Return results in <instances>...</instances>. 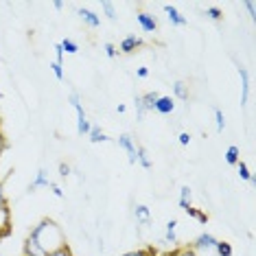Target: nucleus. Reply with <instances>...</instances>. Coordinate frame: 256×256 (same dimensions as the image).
Here are the masks:
<instances>
[{
    "label": "nucleus",
    "mask_w": 256,
    "mask_h": 256,
    "mask_svg": "<svg viewBox=\"0 0 256 256\" xmlns=\"http://www.w3.org/2000/svg\"><path fill=\"white\" fill-rule=\"evenodd\" d=\"M31 238H36V243L44 250V254L57 252V250L66 248V234H64L62 226H57L53 219H42L36 228L31 230Z\"/></svg>",
    "instance_id": "nucleus-1"
},
{
    "label": "nucleus",
    "mask_w": 256,
    "mask_h": 256,
    "mask_svg": "<svg viewBox=\"0 0 256 256\" xmlns=\"http://www.w3.org/2000/svg\"><path fill=\"white\" fill-rule=\"evenodd\" d=\"M70 103H72L74 112H77V134L79 136H86V134L90 132V120L86 118V112H84V108H81V101H79L77 92H70Z\"/></svg>",
    "instance_id": "nucleus-2"
},
{
    "label": "nucleus",
    "mask_w": 256,
    "mask_h": 256,
    "mask_svg": "<svg viewBox=\"0 0 256 256\" xmlns=\"http://www.w3.org/2000/svg\"><path fill=\"white\" fill-rule=\"evenodd\" d=\"M118 147H120V149H125L127 160H130L132 164H136V162H138V147H136V142L132 140L130 134H123V136L118 138Z\"/></svg>",
    "instance_id": "nucleus-3"
},
{
    "label": "nucleus",
    "mask_w": 256,
    "mask_h": 256,
    "mask_svg": "<svg viewBox=\"0 0 256 256\" xmlns=\"http://www.w3.org/2000/svg\"><path fill=\"white\" fill-rule=\"evenodd\" d=\"M214 246H217V238L212 234H208V232H204L195 238V246L193 250H206V252H214Z\"/></svg>",
    "instance_id": "nucleus-4"
},
{
    "label": "nucleus",
    "mask_w": 256,
    "mask_h": 256,
    "mask_svg": "<svg viewBox=\"0 0 256 256\" xmlns=\"http://www.w3.org/2000/svg\"><path fill=\"white\" fill-rule=\"evenodd\" d=\"M11 234V210L9 206H0V238Z\"/></svg>",
    "instance_id": "nucleus-5"
},
{
    "label": "nucleus",
    "mask_w": 256,
    "mask_h": 256,
    "mask_svg": "<svg viewBox=\"0 0 256 256\" xmlns=\"http://www.w3.org/2000/svg\"><path fill=\"white\" fill-rule=\"evenodd\" d=\"M142 46V40L136 38V36H125L120 40V53H134L136 48Z\"/></svg>",
    "instance_id": "nucleus-6"
},
{
    "label": "nucleus",
    "mask_w": 256,
    "mask_h": 256,
    "mask_svg": "<svg viewBox=\"0 0 256 256\" xmlns=\"http://www.w3.org/2000/svg\"><path fill=\"white\" fill-rule=\"evenodd\" d=\"M136 20H138V24H140V28L144 33H154L156 28H158V22H156V18L149 16V14H138Z\"/></svg>",
    "instance_id": "nucleus-7"
},
{
    "label": "nucleus",
    "mask_w": 256,
    "mask_h": 256,
    "mask_svg": "<svg viewBox=\"0 0 256 256\" xmlns=\"http://www.w3.org/2000/svg\"><path fill=\"white\" fill-rule=\"evenodd\" d=\"M156 112L158 114H171L173 110H176V101H173L171 96H158V101H156Z\"/></svg>",
    "instance_id": "nucleus-8"
},
{
    "label": "nucleus",
    "mask_w": 256,
    "mask_h": 256,
    "mask_svg": "<svg viewBox=\"0 0 256 256\" xmlns=\"http://www.w3.org/2000/svg\"><path fill=\"white\" fill-rule=\"evenodd\" d=\"M77 14H79V18L84 20V22H86V24H88L90 28H98V26H101V18H98L96 14H92L90 9H79Z\"/></svg>",
    "instance_id": "nucleus-9"
},
{
    "label": "nucleus",
    "mask_w": 256,
    "mask_h": 256,
    "mask_svg": "<svg viewBox=\"0 0 256 256\" xmlns=\"http://www.w3.org/2000/svg\"><path fill=\"white\" fill-rule=\"evenodd\" d=\"M164 14H166V18L171 24H176V26H184L186 24V18L184 16H180V11L176 7H171V4H164Z\"/></svg>",
    "instance_id": "nucleus-10"
},
{
    "label": "nucleus",
    "mask_w": 256,
    "mask_h": 256,
    "mask_svg": "<svg viewBox=\"0 0 256 256\" xmlns=\"http://www.w3.org/2000/svg\"><path fill=\"white\" fill-rule=\"evenodd\" d=\"M238 77H241V106L248 103V92H250V79H248V70L238 66Z\"/></svg>",
    "instance_id": "nucleus-11"
},
{
    "label": "nucleus",
    "mask_w": 256,
    "mask_h": 256,
    "mask_svg": "<svg viewBox=\"0 0 256 256\" xmlns=\"http://www.w3.org/2000/svg\"><path fill=\"white\" fill-rule=\"evenodd\" d=\"M24 256H46L44 254V250L36 243V238H31V236H26V241H24Z\"/></svg>",
    "instance_id": "nucleus-12"
},
{
    "label": "nucleus",
    "mask_w": 256,
    "mask_h": 256,
    "mask_svg": "<svg viewBox=\"0 0 256 256\" xmlns=\"http://www.w3.org/2000/svg\"><path fill=\"white\" fill-rule=\"evenodd\" d=\"M134 217H136L138 224L147 226L149 221H151V212H149V208H147V206H142V204H138V206H134Z\"/></svg>",
    "instance_id": "nucleus-13"
},
{
    "label": "nucleus",
    "mask_w": 256,
    "mask_h": 256,
    "mask_svg": "<svg viewBox=\"0 0 256 256\" xmlns=\"http://www.w3.org/2000/svg\"><path fill=\"white\" fill-rule=\"evenodd\" d=\"M53 182L48 180V173L44 171V168H40L38 171V176H36V180L31 182V186H28V190H36V188H40V186H50Z\"/></svg>",
    "instance_id": "nucleus-14"
},
{
    "label": "nucleus",
    "mask_w": 256,
    "mask_h": 256,
    "mask_svg": "<svg viewBox=\"0 0 256 256\" xmlns=\"http://www.w3.org/2000/svg\"><path fill=\"white\" fill-rule=\"evenodd\" d=\"M158 92H147V94H140V103L144 108V112H149V110L156 108V101H158Z\"/></svg>",
    "instance_id": "nucleus-15"
},
{
    "label": "nucleus",
    "mask_w": 256,
    "mask_h": 256,
    "mask_svg": "<svg viewBox=\"0 0 256 256\" xmlns=\"http://www.w3.org/2000/svg\"><path fill=\"white\" fill-rule=\"evenodd\" d=\"M88 136H90V140H92V142H106V140H110L106 134L101 132V127H96V125H90Z\"/></svg>",
    "instance_id": "nucleus-16"
},
{
    "label": "nucleus",
    "mask_w": 256,
    "mask_h": 256,
    "mask_svg": "<svg viewBox=\"0 0 256 256\" xmlns=\"http://www.w3.org/2000/svg\"><path fill=\"white\" fill-rule=\"evenodd\" d=\"M190 197H193L190 188L188 186H182V188H180V208H182V210H186V208L190 206Z\"/></svg>",
    "instance_id": "nucleus-17"
},
{
    "label": "nucleus",
    "mask_w": 256,
    "mask_h": 256,
    "mask_svg": "<svg viewBox=\"0 0 256 256\" xmlns=\"http://www.w3.org/2000/svg\"><path fill=\"white\" fill-rule=\"evenodd\" d=\"M173 92H176L178 98H182V101H188V86H186L184 81H176V86H173Z\"/></svg>",
    "instance_id": "nucleus-18"
},
{
    "label": "nucleus",
    "mask_w": 256,
    "mask_h": 256,
    "mask_svg": "<svg viewBox=\"0 0 256 256\" xmlns=\"http://www.w3.org/2000/svg\"><path fill=\"white\" fill-rule=\"evenodd\" d=\"M238 160H241V154H238V147H236V144H230L228 151H226V162H228V164H236Z\"/></svg>",
    "instance_id": "nucleus-19"
},
{
    "label": "nucleus",
    "mask_w": 256,
    "mask_h": 256,
    "mask_svg": "<svg viewBox=\"0 0 256 256\" xmlns=\"http://www.w3.org/2000/svg\"><path fill=\"white\" fill-rule=\"evenodd\" d=\"M214 254L217 256H232V246L226 241H217V246H214Z\"/></svg>",
    "instance_id": "nucleus-20"
},
{
    "label": "nucleus",
    "mask_w": 256,
    "mask_h": 256,
    "mask_svg": "<svg viewBox=\"0 0 256 256\" xmlns=\"http://www.w3.org/2000/svg\"><path fill=\"white\" fill-rule=\"evenodd\" d=\"M62 48H64V53H70V55L79 53V44L74 42V40H70V38L64 40V42H62Z\"/></svg>",
    "instance_id": "nucleus-21"
},
{
    "label": "nucleus",
    "mask_w": 256,
    "mask_h": 256,
    "mask_svg": "<svg viewBox=\"0 0 256 256\" xmlns=\"http://www.w3.org/2000/svg\"><path fill=\"white\" fill-rule=\"evenodd\" d=\"M138 162H140L144 168H151V158H149V154L144 147H138Z\"/></svg>",
    "instance_id": "nucleus-22"
},
{
    "label": "nucleus",
    "mask_w": 256,
    "mask_h": 256,
    "mask_svg": "<svg viewBox=\"0 0 256 256\" xmlns=\"http://www.w3.org/2000/svg\"><path fill=\"white\" fill-rule=\"evenodd\" d=\"M236 171H238V176H241V180H248V182H252V176H250V168H248L246 162L238 160L236 162Z\"/></svg>",
    "instance_id": "nucleus-23"
},
{
    "label": "nucleus",
    "mask_w": 256,
    "mask_h": 256,
    "mask_svg": "<svg viewBox=\"0 0 256 256\" xmlns=\"http://www.w3.org/2000/svg\"><path fill=\"white\" fill-rule=\"evenodd\" d=\"M101 7H103V11H106V16L110 20H116V9H114V4L110 2V0H103Z\"/></svg>",
    "instance_id": "nucleus-24"
},
{
    "label": "nucleus",
    "mask_w": 256,
    "mask_h": 256,
    "mask_svg": "<svg viewBox=\"0 0 256 256\" xmlns=\"http://www.w3.org/2000/svg\"><path fill=\"white\" fill-rule=\"evenodd\" d=\"M214 120H217V132H224V127H226V116H224V112H221L219 108H214Z\"/></svg>",
    "instance_id": "nucleus-25"
},
{
    "label": "nucleus",
    "mask_w": 256,
    "mask_h": 256,
    "mask_svg": "<svg viewBox=\"0 0 256 256\" xmlns=\"http://www.w3.org/2000/svg\"><path fill=\"white\" fill-rule=\"evenodd\" d=\"M206 16L210 20H214V22H219L221 18H224V14H221V9H217V7H208L206 9Z\"/></svg>",
    "instance_id": "nucleus-26"
},
{
    "label": "nucleus",
    "mask_w": 256,
    "mask_h": 256,
    "mask_svg": "<svg viewBox=\"0 0 256 256\" xmlns=\"http://www.w3.org/2000/svg\"><path fill=\"white\" fill-rule=\"evenodd\" d=\"M171 256H200V254H197V250H193V248H182V250H178V252H173Z\"/></svg>",
    "instance_id": "nucleus-27"
},
{
    "label": "nucleus",
    "mask_w": 256,
    "mask_h": 256,
    "mask_svg": "<svg viewBox=\"0 0 256 256\" xmlns=\"http://www.w3.org/2000/svg\"><path fill=\"white\" fill-rule=\"evenodd\" d=\"M50 68H53V74H55V77L60 79V81H64V66H62V64L53 62V64H50Z\"/></svg>",
    "instance_id": "nucleus-28"
},
{
    "label": "nucleus",
    "mask_w": 256,
    "mask_h": 256,
    "mask_svg": "<svg viewBox=\"0 0 256 256\" xmlns=\"http://www.w3.org/2000/svg\"><path fill=\"white\" fill-rule=\"evenodd\" d=\"M46 256H74V254H72V250L66 246V248L57 250V252H50V254H46Z\"/></svg>",
    "instance_id": "nucleus-29"
},
{
    "label": "nucleus",
    "mask_w": 256,
    "mask_h": 256,
    "mask_svg": "<svg viewBox=\"0 0 256 256\" xmlns=\"http://www.w3.org/2000/svg\"><path fill=\"white\" fill-rule=\"evenodd\" d=\"M120 256H154V252H151V250H138V252H127Z\"/></svg>",
    "instance_id": "nucleus-30"
},
{
    "label": "nucleus",
    "mask_w": 256,
    "mask_h": 256,
    "mask_svg": "<svg viewBox=\"0 0 256 256\" xmlns=\"http://www.w3.org/2000/svg\"><path fill=\"white\" fill-rule=\"evenodd\" d=\"M55 62L57 64L64 62V48H62V44H55Z\"/></svg>",
    "instance_id": "nucleus-31"
},
{
    "label": "nucleus",
    "mask_w": 256,
    "mask_h": 256,
    "mask_svg": "<svg viewBox=\"0 0 256 256\" xmlns=\"http://www.w3.org/2000/svg\"><path fill=\"white\" fill-rule=\"evenodd\" d=\"M103 48H106V55H108V57H116V53H118V50H116V46H114V44H110V42L103 46Z\"/></svg>",
    "instance_id": "nucleus-32"
},
{
    "label": "nucleus",
    "mask_w": 256,
    "mask_h": 256,
    "mask_svg": "<svg viewBox=\"0 0 256 256\" xmlns=\"http://www.w3.org/2000/svg\"><path fill=\"white\" fill-rule=\"evenodd\" d=\"M164 241H166V243H171V246H176V243H178V236H176V232H166Z\"/></svg>",
    "instance_id": "nucleus-33"
},
{
    "label": "nucleus",
    "mask_w": 256,
    "mask_h": 256,
    "mask_svg": "<svg viewBox=\"0 0 256 256\" xmlns=\"http://www.w3.org/2000/svg\"><path fill=\"white\" fill-rule=\"evenodd\" d=\"M68 173H70V166H68L66 162H62V164H60V176H62V178H66Z\"/></svg>",
    "instance_id": "nucleus-34"
},
{
    "label": "nucleus",
    "mask_w": 256,
    "mask_h": 256,
    "mask_svg": "<svg viewBox=\"0 0 256 256\" xmlns=\"http://www.w3.org/2000/svg\"><path fill=\"white\" fill-rule=\"evenodd\" d=\"M0 206H7V195H4V186L0 182Z\"/></svg>",
    "instance_id": "nucleus-35"
},
{
    "label": "nucleus",
    "mask_w": 256,
    "mask_h": 256,
    "mask_svg": "<svg viewBox=\"0 0 256 256\" xmlns=\"http://www.w3.org/2000/svg\"><path fill=\"white\" fill-rule=\"evenodd\" d=\"M190 142V134H180V144H184V147H186V144H188Z\"/></svg>",
    "instance_id": "nucleus-36"
},
{
    "label": "nucleus",
    "mask_w": 256,
    "mask_h": 256,
    "mask_svg": "<svg viewBox=\"0 0 256 256\" xmlns=\"http://www.w3.org/2000/svg\"><path fill=\"white\" fill-rule=\"evenodd\" d=\"M246 7L250 11V16H252V20L256 18V2H246Z\"/></svg>",
    "instance_id": "nucleus-37"
},
{
    "label": "nucleus",
    "mask_w": 256,
    "mask_h": 256,
    "mask_svg": "<svg viewBox=\"0 0 256 256\" xmlns=\"http://www.w3.org/2000/svg\"><path fill=\"white\" fill-rule=\"evenodd\" d=\"M195 219L200 221V224H206V221H208V214L202 212V210H197V217H195Z\"/></svg>",
    "instance_id": "nucleus-38"
},
{
    "label": "nucleus",
    "mask_w": 256,
    "mask_h": 256,
    "mask_svg": "<svg viewBox=\"0 0 256 256\" xmlns=\"http://www.w3.org/2000/svg\"><path fill=\"white\" fill-rule=\"evenodd\" d=\"M176 228H178V221H176V219H171V221L166 224V232H176Z\"/></svg>",
    "instance_id": "nucleus-39"
},
{
    "label": "nucleus",
    "mask_w": 256,
    "mask_h": 256,
    "mask_svg": "<svg viewBox=\"0 0 256 256\" xmlns=\"http://www.w3.org/2000/svg\"><path fill=\"white\" fill-rule=\"evenodd\" d=\"M4 147H7V140H4V134H2V130H0V156H2Z\"/></svg>",
    "instance_id": "nucleus-40"
},
{
    "label": "nucleus",
    "mask_w": 256,
    "mask_h": 256,
    "mask_svg": "<svg viewBox=\"0 0 256 256\" xmlns=\"http://www.w3.org/2000/svg\"><path fill=\"white\" fill-rule=\"evenodd\" d=\"M50 188H53V193L57 195V197H64V190L60 188V186H57V184H50Z\"/></svg>",
    "instance_id": "nucleus-41"
},
{
    "label": "nucleus",
    "mask_w": 256,
    "mask_h": 256,
    "mask_svg": "<svg viewBox=\"0 0 256 256\" xmlns=\"http://www.w3.org/2000/svg\"><path fill=\"white\" fill-rule=\"evenodd\" d=\"M136 74H138V77H140V79H144V77H147V74H149V70H147V68H138Z\"/></svg>",
    "instance_id": "nucleus-42"
}]
</instances>
